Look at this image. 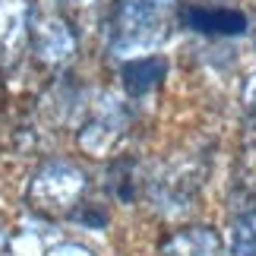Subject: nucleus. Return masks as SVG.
<instances>
[{"mask_svg":"<svg viewBox=\"0 0 256 256\" xmlns=\"http://www.w3.org/2000/svg\"><path fill=\"white\" fill-rule=\"evenodd\" d=\"M126 126H130V114H126V108L120 102H102L92 111L88 117V124L82 126V149L92 152V155H108L117 146V140L126 133Z\"/></svg>","mask_w":256,"mask_h":256,"instance_id":"obj_4","label":"nucleus"},{"mask_svg":"<svg viewBox=\"0 0 256 256\" xmlns=\"http://www.w3.org/2000/svg\"><path fill=\"white\" fill-rule=\"evenodd\" d=\"M244 108H247V117L256 124V76L250 80V86H247V92H244Z\"/></svg>","mask_w":256,"mask_h":256,"instance_id":"obj_12","label":"nucleus"},{"mask_svg":"<svg viewBox=\"0 0 256 256\" xmlns=\"http://www.w3.org/2000/svg\"><path fill=\"white\" fill-rule=\"evenodd\" d=\"M140 164L130 162V158H124V162H117L111 171H108V190H111L120 202H133L136 200V193H140Z\"/></svg>","mask_w":256,"mask_h":256,"instance_id":"obj_10","label":"nucleus"},{"mask_svg":"<svg viewBox=\"0 0 256 256\" xmlns=\"http://www.w3.org/2000/svg\"><path fill=\"white\" fill-rule=\"evenodd\" d=\"M28 4L26 0H0V60H13L26 42L28 28Z\"/></svg>","mask_w":256,"mask_h":256,"instance_id":"obj_7","label":"nucleus"},{"mask_svg":"<svg viewBox=\"0 0 256 256\" xmlns=\"http://www.w3.org/2000/svg\"><path fill=\"white\" fill-rule=\"evenodd\" d=\"M48 256H92L86 247H80V244H60V247H54Z\"/></svg>","mask_w":256,"mask_h":256,"instance_id":"obj_13","label":"nucleus"},{"mask_svg":"<svg viewBox=\"0 0 256 256\" xmlns=\"http://www.w3.org/2000/svg\"><path fill=\"white\" fill-rule=\"evenodd\" d=\"M164 70H168V64H164L162 57H133V60L124 66L126 95L142 98V95L155 92V88L162 86V80H164Z\"/></svg>","mask_w":256,"mask_h":256,"instance_id":"obj_8","label":"nucleus"},{"mask_svg":"<svg viewBox=\"0 0 256 256\" xmlns=\"http://www.w3.org/2000/svg\"><path fill=\"white\" fill-rule=\"evenodd\" d=\"M174 0H120L114 13L111 48L120 57H146L155 44L164 42Z\"/></svg>","mask_w":256,"mask_h":256,"instance_id":"obj_1","label":"nucleus"},{"mask_svg":"<svg viewBox=\"0 0 256 256\" xmlns=\"http://www.w3.org/2000/svg\"><path fill=\"white\" fill-rule=\"evenodd\" d=\"M108 4H111V0H64V6L76 16H95V13H102Z\"/></svg>","mask_w":256,"mask_h":256,"instance_id":"obj_11","label":"nucleus"},{"mask_svg":"<svg viewBox=\"0 0 256 256\" xmlns=\"http://www.w3.org/2000/svg\"><path fill=\"white\" fill-rule=\"evenodd\" d=\"M158 256H222V238L212 228H180L162 240Z\"/></svg>","mask_w":256,"mask_h":256,"instance_id":"obj_6","label":"nucleus"},{"mask_svg":"<svg viewBox=\"0 0 256 256\" xmlns=\"http://www.w3.org/2000/svg\"><path fill=\"white\" fill-rule=\"evenodd\" d=\"M28 35H32V48L38 60L48 66H64L73 60L76 54V35L66 26L64 16L57 13H32L28 19Z\"/></svg>","mask_w":256,"mask_h":256,"instance_id":"obj_3","label":"nucleus"},{"mask_svg":"<svg viewBox=\"0 0 256 256\" xmlns=\"http://www.w3.org/2000/svg\"><path fill=\"white\" fill-rule=\"evenodd\" d=\"M180 22L200 35H244L247 32V16L238 10H222V6H184Z\"/></svg>","mask_w":256,"mask_h":256,"instance_id":"obj_5","label":"nucleus"},{"mask_svg":"<svg viewBox=\"0 0 256 256\" xmlns=\"http://www.w3.org/2000/svg\"><path fill=\"white\" fill-rule=\"evenodd\" d=\"M228 256H256V200L244 196L238 215L231 222Z\"/></svg>","mask_w":256,"mask_h":256,"instance_id":"obj_9","label":"nucleus"},{"mask_svg":"<svg viewBox=\"0 0 256 256\" xmlns=\"http://www.w3.org/2000/svg\"><path fill=\"white\" fill-rule=\"evenodd\" d=\"M88 177L70 162H48L28 186V202L48 215H73L82 206Z\"/></svg>","mask_w":256,"mask_h":256,"instance_id":"obj_2","label":"nucleus"}]
</instances>
